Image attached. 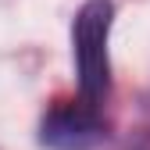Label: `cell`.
I'll use <instances>...</instances> for the list:
<instances>
[{"label": "cell", "mask_w": 150, "mask_h": 150, "mask_svg": "<svg viewBox=\"0 0 150 150\" xmlns=\"http://www.w3.org/2000/svg\"><path fill=\"white\" fill-rule=\"evenodd\" d=\"M107 139L100 107L86 100H57L40 122V143L47 150H97Z\"/></svg>", "instance_id": "2"}, {"label": "cell", "mask_w": 150, "mask_h": 150, "mask_svg": "<svg viewBox=\"0 0 150 150\" xmlns=\"http://www.w3.org/2000/svg\"><path fill=\"white\" fill-rule=\"evenodd\" d=\"M111 29H115V4L111 0H86L71 22V57L79 75V100L100 107L111 97Z\"/></svg>", "instance_id": "1"}]
</instances>
